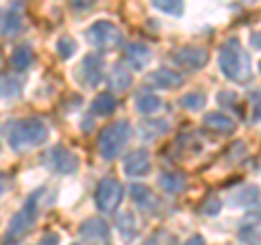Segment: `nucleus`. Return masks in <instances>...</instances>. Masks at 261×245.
<instances>
[{
    "label": "nucleus",
    "instance_id": "nucleus-1",
    "mask_svg": "<svg viewBox=\"0 0 261 245\" xmlns=\"http://www.w3.org/2000/svg\"><path fill=\"white\" fill-rule=\"evenodd\" d=\"M48 135H50V130H48V124L42 117H27L9 121L5 126V137L15 152L39 148L42 143H46Z\"/></svg>",
    "mask_w": 261,
    "mask_h": 245
},
{
    "label": "nucleus",
    "instance_id": "nucleus-2",
    "mask_svg": "<svg viewBox=\"0 0 261 245\" xmlns=\"http://www.w3.org/2000/svg\"><path fill=\"white\" fill-rule=\"evenodd\" d=\"M218 63H220V72L224 74V78L233 80V83H248L252 76V68H250V56L248 52L242 48L238 37H231L220 46L218 52Z\"/></svg>",
    "mask_w": 261,
    "mask_h": 245
},
{
    "label": "nucleus",
    "instance_id": "nucleus-3",
    "mask_svg": "<svg viewBox=\"0 0 261 245\" xmlns=\"http://www.w3.org/2000/svg\"><path fill=\"white\" fill-rule=\"evenodd\" d=\"M44 198H46V187H42V189L33 191L29 195V200L24 202V206L13 215L9 228H7L3 245H18L24 236H27V232H31V228L35 226L39 213H42Z\"/></svg>",
    "mask_w": 261,
    "mask_h": 245
},
{
    "label": "nucleus",
    "instance_id": "nucleus-4",
    "mask_svg": "<svg viewBox=\"0 0 261 245\" xmlns=\"http://www.w3.org/2000/svg\"><path fill=\"white\" fill-rule=\"evenodd\" d=\"M130 135H133V128H130V124L124 119L102 128L100 135H98V152H100V157L105 161L118 159L120 152L124 150V145L128 143Z\"/></svg>",
    "mask_w": 261,
    "mask_h": 245
},
{
    "label": "nucleus",
    "instance_id": "nucleus-5",
    "mask_svg": "<svg viewBox=\"0 0 261 245\" xmlns=\"http://www.w3.org/2000/svg\"><path fill=\"white\" fill-rule=\"evenodd\" d=\"M122 198H124V189H122V185L116 180V178L107 176L98 182L96 193H94L98 210H102V213H113V210L120 206Z\"/></svg>",
    "mask_w": 261,
    "mask_h": 245
},
{
    "label": "nucleus",
    "instance_id": "nucleus-6",
    "mask_svg": "<svg viewBox=\"0 0 261 245\" xmlns=\"http://www.w3.org/2000/svg\"><path fill=\"white\" fill-rule=\"evenodd\" d=\"M87 42L96 48H118L122 44V30L113 22L98 20L85 30Z\"/></svg>",
    "mask_w": 261,
    "mask_h": 245
},
{
    "label": "nucleus",
    "instance_id": "nucleus-7",
    "mask_svg": "<svg viewBox=\"0 0 261 245\" xmlns=\"http://www.w3.org/2000/svg\"><path fill=\"white\" fill-rule=\"evenodd\" d=\"M102 70H105V61L100 54H87L83 56V61L76 68V80L87 89H96L102 83Z\"/></svg>",
    "mask_w": 261,
    "mask_h": 245
},
{
    "label": "nucleus",
    "instance_id": "nucleus-8",
    "mask_svg": "<svg viewBox=\"0 0 261 245\" xmlns=\"http://www.w3.org/2000/svg\"><path fill=\"white\" fill-rule=\"evenodd\" d=\"M46 163L53 171H57V174H74L79 169L76 154L70 148H65V145H55V148L48 152Z\"/></svg>",
    "mask_w": 261,
    "mask_h": 245
},
{
    "label": "nucleus",
    "instance_id": "nucleus-9",
    "mask_svg": "<svg viewBox=\"0 0 261 245\" xmlns=\"http://www.w3.org/2000/svg\"><path fill=\"white\" fill-rule=\"evenodd\" d=\"M172 61L183 70H200L209 63V52L198 46H183L172 52Z\"/></svg>",
    "mask_w": 261,
    "mask_h": 245
},
{
    "label": "nucleus",
    "instance_id": "nucleus-10",
    "mask_svg": "<svg viewBox=\"0 0 261 245\" xmlns=\"http://www.w3.org/2000/svg\"><path fill=\"white\" fill-rule=\"evenodd\" d=\"M150 171V154L146 150H133L124 159V174L130 178H142Z\"/></svg>",
    "mask_w": 261,
    "mask_h": 245
},
{
    "label": "nucleus",
    "instance_id": "nucleus-11",
    "mask_svg": "<svg viewBox=\"0 0 261 245\" xmlns=\"http://www.w3.org/2000/svg\"><path fill=\"white\" fill-rule=\"evenodd\" d=\"M150 59H152V52H150V48L144 44H128L124 48V61L128 63V70L142 72L148 68Z\"/></svg>",
    "mask_w": 261,
    "mask_h": 245
},
{
    "label": "nucleus",
    "instance_id": "nucleus-12",
    "mask_svg": "<svg viewBox=\"0 0 261 245\" xmlns=\"http://www.w3.org/2000/svg\"><path fill=\"white\" fill-rule=\"evenodd\" d=\"M148 87H154V89H176L183 85V76L178 72H172V70H154L150 72L148 76L144 80Z\"/></svg>",
    "mask_w": 261,
    "mask_h": 245
},
{
    "label": "nucleus",
    "instance_id": "nucleus-13",
    "mask_svg": "<svg viewBox=\"0 0 261 245\" xmlns=\"http://www.w3.org/2000/svg\"><path fill=\"white\" fill-rule=\"evenodd\" d=\"M22 28V11L20 3L15 0L13 5H9V9L0 11V33L3 35H15Z\"/></svg>",
    "mask_w": 261,
    "mask_h": 245
},
{
    "label": "nucleus",
    "instance_id": "nucleus-14",
    "mask_svg": "<svg viewBox=\"0 0 261 245\" xmlns=\"http://www.w3.org/2000/svg\"><path fill=\"white\" fill-rule=\"evenodd\" d=\"M238 236L246 245H261V213H255L240 226Z\"/></svg>",
    "mask_w": 261,
    "mask_h": 245
},
{
    "label": "nucleus",
    "instance_id": "nucleus-15",
    "mask_svg": "<svg viewBox=\"0 0 261 245\" xmlns=\"http://www.w3.org/2000/svg\"><path fill=\"white\" fill-rule=\"evenodd\" d=\"M205 126L209 130H214L218 135H233L238 124H235L233 117H228L226 113H220V111H214V113H207L205 115Z\"/></svg>",
    "mask_w": 261,
    "mask_h": 245
},
{
    "label": "nucleus",
    "instance_id": "nucleus-16",
    "mask_svg": "<svg viewBox=\"0 0 261 245\" xmlns=\"http://www.w3.org/2000/svg\"><path fill=\"white\" fill-rule=\"evenodd\" d=\"M79 232L83 239L87 241H100V239H107L109 236V226L102 222V219H85L83 224H81Z\"/></svg>",
    "mask_w": 261,
    "mask_h": 245
},
{
    "label": "nucleus",
    "instance_id": "nucleus-17",
    "mask_svg": "<svg viewBox=\"0 0 261 245\" xmlns=\"http://www.w3.org/2000/svg\"><path fill=\"white\" fill-rule=\"evenodd\" d=\"M133 83V74H130V70L126 68L124 63H116L109 72V85L113 91H126Z\"/></svg>",
    "mask_w": 261,
    "mask_h": 245
},
{
    "label": "nucleus",
    "instance_id": "nucleus-18",
    "mask_svg": "<svg viewBox=\"0 0 261 245\" xmlns=\"http://www.w3.org/2000/svg\"><path fill=\"white\" fill-rule=\"evenodd\" d=\"M259 198H261L259 187L248 185V187H244V189L235 191L231 195V200H228V204H231V206H238V208H248V206H252V204H257Z\"/></svg>",
    "mask_w": 261,
    "mask_h": 245
},
{
    "label": "nucleus",
    "instance_id": "nucleus-19",
    "mask_svg": "<svg viewBox=\"0 0 261 245\" xmlns=\"http://www.w3.org/2000/svg\"><path fill=\"white\" fill-rule=\"evenodd\" d=\"M22 94V78L15 74H0V98L13 100Z\"/></svg>",
    "mask_w": 261,
    "mask_h": 245
},
{
    "label": "nucleus",
    "instance_id": "nucleus-20",
    "mask_svg": "<svg viewBox=\"0 0 261 245\" xmlns=\"http://www.w3.org/2000/svg\"><path fill=\"white\" fill-rule=\"evenodd\" d=\"M33 59H35V54H33V48L29 44H20L11 52V65H13V70H18V72H24L27 68H31Z\"/></svg>",
    "mask_w": 261,
    "mask_h": 245
},
{
    "label": "nucleus",
    "instance_id": "nucleus-21",
    "mask_svg": "<svg viewBox=\"0 0 261 245\" xmlns=\"http://www.w3.org/2000/svg\"><path fill=\"white\" fill-rule=\"evenodd\" d=\"M185 185H187L185 178L181 174H174V171H163V174L159 176V187L170 195L181 193L185 189Z\"/></svg>",
    "mask_w": 261,
    "mask_h": 245
},
{
    "label": "nucleus",
    "instance_id": "nucleus-22",
    "mask_svg": "<svg viewBox=\"0 0 261 245\" xmlns=\"http://www.w3.org/2000/svg\"><path fill=\"white\" fill-rule=\"evenodd\" d=\"M116 107H118V100L111 94H98L94 98V102H92V111H94V115H98V117L111 115V113L116 111Z\"/></svg>",
    "mask_w": 261,
    "mask_h": 245
},
{
    "label": "nucleus",
    "instance_id": "nucleus-23",
    "mask_svg": "<svg viewBox=\"0 0 261 245\" xmlns=\"http://www.w3.org/2000/svg\"><path fill=\"white\" fill-rule=\"evenodd\" d=\"M118 232L124 241H133L137 236V219L133 215V210H126L118 217Z\"/></svg>",
    "mask_w": 261,
    "mask_h": 245
},
{
    "label": "nucleus",
    "instance_id": "nucleus-24",
    "mask_svg": "<svg viewBox=\"0 0 261 245\" xmlns=\"http://www.w3.org/2000/svg\"><path fill=\"white\" fill-rule=\"evenodd\" d=\"M135 107L140 113H144V115H152V113H157L161 107H163V102H161V98L157 94H142V96H137V100H135Z\"/></svg>",
    "mask_w": 261,
    "mask_h": 245
},
{
    "label": "nucleus",
    "instance_id": "nucleus-25",
    "mask_svg": "<svg viewBox=\"0 0 261 245\" xmlns=\"http://www.w3.org/2000/svg\"><path fill=\"white\" fill-rule=\"evenodd\" d=\"M130 198H133L144 208H152L154 204H157L152 191L148 189V187H144V185H130Z\"/></svg>",
    "mask_w": 261,
    "mask_h": 245
},
{
    "label": "nucleus",
    "instance_id": "nucleus-26",
    "mask_svg": "<svg viewBox=\"0 0 261 245\" xmlns=\"http://www.w3.org/2000/svg\"><path fill=\"white\" fill-rule=\"evenodd\" d=\"M150 5L166 15H183V0H150Z\"/></svg>",
    "mask_w": 261,
    "mask_h": 245
},
{
    "label": "nucleus",
    "instance_id": "nucleus-27",
    "mask_svg": "<svg viewBox=\"0 0 261 245\" xmlns=\"http://www.w3.org/2000/svg\"><path fill=\"white\" fill-rule=\"evenodd\" d=\"M178 102H181V107L190 109V111H198V109L205 107L207 96H205V94H200V91H194V94H185Z\"/></svg>",
    "mask_w": 261,
    "mask_h": 245
},
{
    "label": "nucleus",
    "instance_id": "nucleus-28",
    "mask_svg": "<svg viewBox=\"0 0 261 245\" xmlns=\"http://www.w3.org/2000/svg\"><path fill=\"white\" fill-rule=\"evenodd\" d=\"M57 52H59L61 59H70V56L76 52V42L72 37H61L59 42H57Z\"/></svg>",
    "mask_w": 261,
    "mask_h": 245
},
{
    "label": "nucleus",
    "instance_id": "nucleus-29",
    "mask_svg": "<svg viewBox=\"0 0 261 245\" xmlns=\"http://www.w3.org/2000/svg\"><path fill=\"white\" fill-rule=\"evenodd\" d=\"M220 208H222V202H220L216 195H211V198L200 206V210H202L205 215H218V213H220Z\"/></svg>",
    "mask_w": 261,
    "mask_h": 245
},
{
    "label": "nucleus",
    "instance_id": "nucleus-30",
    "mask_svg": "<svg viewBox=\"0 0 261 245\" xmlns=\"http://www.w3.org/2000/svg\"><path fill=\"white\" fill-rule=\"evenodd\" d=\"M72 3V9H76V11H87V9H92V7L98 3V0H70Z\"/></svg>",
    "mask_w": 261,
    "mask_h": 245
},
{
    "label": "nucleus",
    "instance_id": "nucleus-31",
    "mask_svg": "<svg viewBox=\"0 0 261 245\" xmlns=\"http://www.w3.org/2000/svg\"><path fill=\"white\" fill-rule=\"evenodd\" d=\"M37 245H59V234H57V232H48V234H44L42 239H39Z\"/></svg>",
    "mask_w": 261,
    "mask_h": 245
},
{
    "label": "nucleus",
    "instance_id": "nucleus-32",
    "mask_svg": "<svg viewBox=\"0 0 261 245\" xmlns=\"http://www.w3.org/2000/svg\"><path fill=\"white\" fill-rule=\"evenodd\" d=\"M250 44H252V48H257V50H261V30H259V33H252Z\"/></svg>",
    "mask_w": 261,
    "mask_h": 245
},
{
    "label": "nucleus",
    "instance_id": "nucleus-33",
    "mask_svg": "<svg viewBox=\"0 0 261 245\" xmlns=\"http://www.w3.org/2000/svg\"><path fill=\"white\" fill-rule=\"evenodd\" d=\"M252 115H255V119L261 121V98H259L255 104H252Z\"/></svg>",
    "mask_w": 261,
    "mask_h": 245
},
{
    "label": "nucleus",
    "instance_id": "nucleus-34",
    "mask_svg": "<svg viewBox=\"0 0 261 245\" xmlns=\"http://www.w3.org/2000/svg\"><path fill=\"white\" fill-rule=\"evenodd\" d=\"M185 245H205V239H202V236H200V234H194V236H192V239H190V241H187Z\"/></svg>",
    "mask_w": 261,
    "mask_h": 245
},
{
    "label": "nucleus",
    "instance_id": "nucleus-35",
    "mask_svg": "<svg viewBox=\"0 0 261 245\" xmlns=\"http://www.w3.org/2000/svg\"><path fill=\"white\" fill-rule=\"evenodd\" d=\"M159 241H161V234H154V236H152V239H150L148 243H144V245H161Z\"/></svg>",
    "mask_w": 261,
    "mask_h": 245
},
{
    "label": "nucleus",
    "instance_id": "nucleus-36",
    "mask_svg": "<svg viewBox=\"0 0 261 245\" xmlns=\"http://www.w3.org/2000/svg\"><path fill=\"white\" fill-rule=\"evenodd\" d=\"M3 191H5V180L0 178V195H3Z\"/></svg>",
    "mask_w": 261,
    "mask_h": 245
},
{
    "label": "nucleus",
    "instance_id": "nucleus-37",
    "mask_svg": "<svg viewBox=\"0 0 261 245\" xmlns=\"http://www.w3.org/2000/svg\"><path fill=\"white\" fill-rule=\"evenodd\" d=\"M259 68H261V65H259Z\"/></svg>",
    "mask_w": 261,
    "mask_h": 245
}]
</instances>
